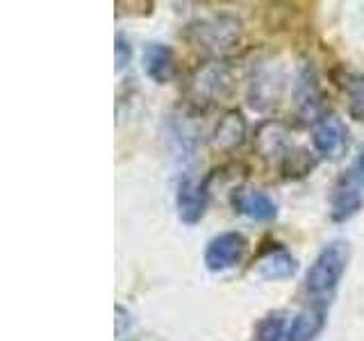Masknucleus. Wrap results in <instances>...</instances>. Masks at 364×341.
Segmentation results:
<instances>
[{
    "instance_id": "obj_3",
    "label": "nucleus",
    "mask_w": 364,
    "mask_h": 341,
    "mask_svg": "<svg viewBox=\"0 0 364 341\" xmlns=\"http://www.w3.org/2000/svg\"><path fill=\"white\" fill-rule=\"evenodd\" d=\"M187 37L198 48L210 53L232 50L242 41V23L230 14H219L210 18H198L187 26Z\"/></svg>"
},
{
    "instance_id": "obj_19",
    "label": "nucleus",
    "mask_w": 364,
    "mask_h": 341,
    "mask_svg": "<svg viewBox=\"0 0 364 341\" xmlns=\"http://www.w3.org/2000/svg\"><path fill=\"white\" fill-rule=\"evenodd\" d=\"M114 53H117V71H123L125 66L132 60V45L130 41L123 37V34H117V45H114Z\"/></svg>"
},
{
    "instance_id": "obj_5",
    "label": "nucleus",
    "mask_w": 364,
    "mask_h": 341,
    "mask_svg": "<svg viewBox=\"0 0 364 341\" xmlns=\"http://www.w3.org/2000/svg\"><path fill=\"white\" fill-rule=\"evenodd\" d=\"M246 255H248V239L237 230H228L210 239L208 246H205L203 261L208 271L223 273L242 264Z\"/></svg>"
},
{
    "instance_id": "obj_11",
    "label": "nucleus",
    "mask_w": 364,
    "mask_h": 341,
    "mask_svg": "<svg viewBox=\"0 0 364 341\" xmlns=\"http://www.w3.org/2000/svg\"><path fill=\"white\" fill-rule=\"evenodd\" d=\"M280 89H282V75L276 71V66L271 64H262L257 68V73H253L250 80V105L255 109H267L271 105H276L280 98Z\"/></svg>"
},
{
    "instance_id": "obj_1",
    "label": "nucleus",
    "mask_w": 364,
    "mask_h": 341,
    "mask_svg": "<svg viewBox=\"0 0 364 341\" xmlns=\"http://www.w3.org/2000/svg\"><path fill=\"white\" fill-rule=\"evenodd\" d=\"M348 259L350 248L341 239H333L318 250L305 273V293L310 296L312 303H330L348 269Z\"/></svg>"
},
{
    "instance_id": "obj_2",
    "label": "nucleus",
    "mask_w": 364,
    "mask_h": 341,
    "mask_svg": "<svg viewBox=\"0 0 364 341\" xmlns=\"http://www.w3.org/2000/svg\"><path fill=\"white\" fill-rule=\"evenodd\" d=\"M257 146L262 157L276 162L284 178L307 175L314 168V159L310 157V153L303 151V148H296L289 134L276 123L262 125L257 132Z\"/></svg>"
},
{
    "instance_id": "obj_6",
    "label": "nucleus",
    "mask_w": 364,
    "mask_h": 341,
    "mask_svg": "<svg viewBox=\"0 0 364 341\" xmlns=\"http://www.w3.org/2000/svg\"><path fill=\"white\" fill-rule=\"evenodd\" d=\"M312 148L314 155L328 159V162H335V159L344 157L348 151V130L344 121H341L337 114H321L314 123H312Z\"/></svg>"
},
{
    "instance_id": "obj_13",
    "label": "nucleus",
    "mask_w": 364,
    "mask_h": 341,
    "mask_svg": "<svg viewBox=\"0 0 364 341\" xmlns=\"http://www.w3.org/2000/svg\"><path fill=\"white\" fill-rule=\"evenodd\" d=\"M362 205H364V193L339 178L333 193H330V219L335 223H346L362 210Z\"/></svg>"
},
{
    "instance_id": "obj_8",
    "label": "nucleus",
    "mask_w": 364,
    "mask_h": 341,
    "mask_svg": "<svg viewBox=\"0 0 364 341\" xmlns=\"http://www.w3.org/2000/svg\"><path fill=\"white\" fill-rule=\"evenodd\" d=\"M230 205L237 214L246 216L250 221L267 223L278 216V205L269 193L253 189V187H239L230 193Z\"/></svg>"
},
{
    "instance_id": "obj_9",
    "label": "nucleus",
    "mask_w": 364,
    "mask_h": 341,
    "mask_svg": "<svg viewBox=\"0 0 364 341\" xmlns=\"http://www.w3.org/2000/svg\"><path fill=\"white\" fill-rule=\"evenodd\" d=\"M328 323V305L310 303L296 312L287 328V341H316V337L326 330Z\"/></svg>"
},
{
    "instance_id": "obj_4",
    "label": "nucleus",
    "mask_w": 364,
    "mask_h": 341,
    "mask_svg": "<svg viewBox=\"0 0 364 341\" xmlns=\"http://www.w3.org/2000/svg\"><path fill=\"white\" fill-rule=\"evenodd\" d=\"M232 91V73L221 62H210L198 66L187 80V98L193 107H210L214 102H221Z\"/></svg>"
},
{
    "instance_id": "obj_17",
    "label": "nucleus",
    "mask_w": 364,
    "mask_h": 341,
    "mask_svg": "<svg viewBox=\"0 0 364 341\" xmlns=\"http://www.w3.org/2000/svg\"><path fill=\"white\" fill-rule=\"evenodd\" d=\"M341 89H344V94H346L348 117L358 123H364V75L346 73L344 80H341Z\"/></svg>"
},
{
    "instance_id": "obj_12",
    "label": "nucleus",
    "mask_w": 364,
    "mask_h": 341,
    "mask_svg": "<svg viewBox=\"0 0 364 341\" xmlns=\"http://www.w3.org/2000/svg\"><path fill=\"white\" fill-rule=\"evenodd\" d=\"M299 271V259H296L287 248H273L267 255H262L255 264V273L267 282H282L296 276Z\"/></svg>"
},
{
    "instance_id": "obj_10",
    "label": "nucleus",
    "mask_w": 364,
    "mask_h": 341,
    "mask_svg": "<svg viewBox=\"0 0 364 341\" xmlns=\"http://www.w3.org/2000/svg\"><path fill=\"white\" fill-rule=\"evenodd\" d=\"M141 64H144V73L151 77L155 85H164L176 75V68H178L176 50L166 43L153 41L144 48Z\"/></svg>"
},
{
    "instance_id": "obj_16",
    "label": "nucleus",
    "mask_w": 364,
    "mask_h": 341,
    "mask_svg": "<svg viewBox=\"0 0 364 341\" xmlns=\"http://www.w3.org/2000/svg\"><path fill=\"white\" fill-rule=\"evenodd\" d=\"M287 328H289L287 312L282 310L269 312L257 321L250 341H287Z\"/></svg>"
},
{
    "instance_id": "obj_7",
    "label": "nucleus",
    "mask_w": 364,
    "mask_h": 341,
    "mask_svg": "<svg viewBox=\"0 0 364 341\" xmlns=\"http://www.w3.org/2000/svg\"><path fill=\"white\" fill-rule=\"evenodd\" d=\"M210 205V185L208 178L182 175L176 187V210L178 219L185 225H196L203 221Z\"/></svg>"
},
{
    "instance_id": "obj_14",
    "label": "nucleus",
    "mask_w": 364,
    "mask_h": 341,
    "mask_svg": "<svg viewBox=\"0 0 364 341\" xmlns=\"http://www.w3.org/2000/svg\"><path fill=\"white\" fill-rule=\"evenodd\" d=\"M321 98V91H318V80H316V73L312 68H303L296 77V107L301 109V114L305 117H312V123L318 119L316 117V109H318V100Z\"/></svg>"
},
{
    "instance_id": "obj_15",
    "label": "nucleus",
    "mask_w": 364,
    "mask_h": 341,
    "mask_svg": "<svg viewBox=\"0 0 364 341\" xmlns=\"http://www.w3.org/2000/svg\"><path fill=\"white\" fill-rule=\"evenodd\" d=\"M244 136H246L244 117L239 112H228L214 130V146L223 148V151H230V148L242 146Z\"/></svg>"
},
{
    "instance_id": "obj_18",
    "label": "nucleus",
    "mask_w": 364,
    "mask_h": 341,
    "mask_svg": "<svg viewBox=\"0 0 364 341\" xmlns=\"http://www.w3.org/2000/svg\"><path fill=\"white\" fill-rule=\"evenodd\" d=\"M341 180H346L348 185L358 187L360 191H364V148L360 151V155L355 157V162L350 164V168L346 170L344 175H341Z\"/></svg>"
}]
</instances>
